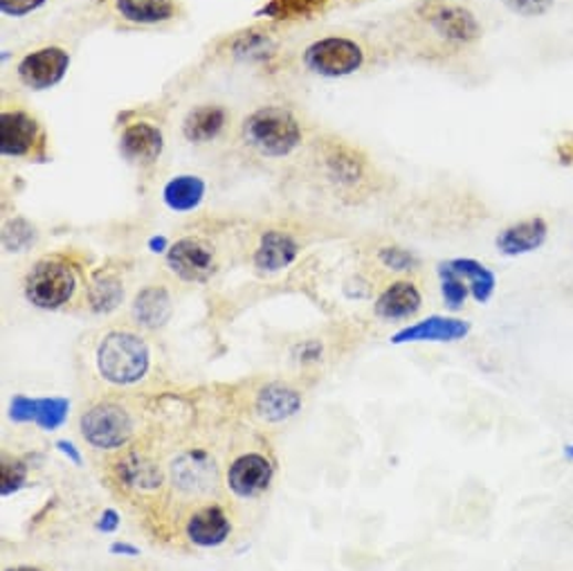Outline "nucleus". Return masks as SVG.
Masks as SVG:
<instances>
[{
    "mask_svg": "<svg viewBox=\"0 0 573 571\" xmlns=\"http://www.w3.org/2000/svg\"><path fill=\"white\" fill-rule=\"evenodd\" d=\"M243 139L265 158L291 156L304 139L300 120L283 106H263L243 122Z\"/></svg>",
    "mask_w": 573,
    "mask_h": 571,
    "instance_id": "1",
    "label": "nucleus"
},
{
    "mask_svg": "<svg viewBox=\"0 0 573 571\" xmlns=\"http://www.w3.org/2000/svg\"><path fill=\"white\" fill-rule=\"evenodd\" d=\"M149 365V346L135 333L113 331L97 346V370L113 385L139 383L147 376Z\"/></svg>",
    "mask_w": 573,
    "mask_h": 571,
    "instance_id": "2",
    "label": "nucleus"
},
{
    "mask_svg": "<svg viewBox=\"0 0 573 571\" xmlns=\"http://www.w3.org/2000/svg\"><path fill=\"white\" fill-rule=\"evenodd\" d=\"M77 291L75 270L61 257H45L25 277V298L43 311H56L73 300Z\"/></svg>",
    "mask_w": 573,
    "mask_h": 571,
    "instance_id": "3",
    "label": "nucleus"
},
{
    "mask_svg": "<svg viewBox=\"0 0 573 571\" xmlns=\"http://www.w3.org/2000/svg\"><path fill=\"white\" fill-rule=\"evenodd\" d=\"M304 63L311 73L329 80L348 77L365 65V50L346 37H326L311 43L304 52Z\"/></svg>",
    "mask_w": 573,
    "mask_h": 571,
    "instance_id": "4",
    "label": "nucleus"
},
{
    "mask_svg": "<svg viewBox=\"0 0 573 571\" xmlns=\"http://www.w3.org/2000/svg\"><path fill=\"white\" fill-rule=\"evenodd\" d=\"M80 427L84 439L100 450L122 448L133 437V418L117 403H100L91 407L82 416Z\"/></svg>",
    "mask_w": 573,
    "mask_h": 571,
    "instance_id": "5",
    "label": "nucleus"
},
{
    "mask_svg": "<svg viewBox=\"0 0 573 571\" xmlns=\"http://www.w3.org/2000/svg\"><path fill=\"white\" fill-rule=\"evenodd\" d=\"M67 68L70 54L63 48L48 45L23 56L19 63V80L30 91H50L65 77Z\"/></svg>",
    "mask_w": 573,
    "mask_h": 571,
    "instance_id": "6",
    "label": "nucleus"
},
{
    "mask_svg": "<svg viewBox=\"0 0 573 571\" xmlns=\"http://www.w3.org/2000/svg\"><path fill=\"white\" fill-rule=\"evenodd\" d=\"M167 266L183 281L200 283L211 277L213 268H217V261H213V248L207 241L198 237H185V239H178L174 246H169Z\"/></svg>",
    "mask_w": 573,
    "mask_h": 571,
    "instance_id": "7",
    "label": "nucleus"
},
{
    "mask_svg": "<svg viewBox=\"0 0 573 571\" xmlns=\"http://www.w3.org/2000/svg\"><path fill=\"white\" fill-rule=\"evenodd\" d=\"M274 466L265 455L248 453L232 461L228 468V486L237 497L250 499L265 492L272 484Z\"/></svg>",
    "mask_w": 573,
    "mask_h": 571,
    "instance_id": "8",
    "label": "nucleus"
},
{
    "mask_svg": "<svg viewBox=\"0 0 573 571\" xmlns=\"http://www.w3.org/2000/svg\"><path fill=\"white\" fill-rule=\"evenodd\" d=\"M425 21L439 37L452 43H472L481 37V25L475 14L459 6H427Z\"/></svg>",
    "mask_w": 573,
    "mask_h": 571,
    "instance_id": "9",
    "label": "nucleus"
},
{
    "mask_svg": "<svg viewBox=\"0 0 573 571\" xmlns=\"http://www.w3.org/2000/svg\"><path fill=\"white\" fill-rule=\"evenodd\" d=\"M165 149V135L152 122L128 124L119 135V154L139 167L154 165Z\"/></svg>",
    "mask_w": 573,
    "mask_h": 571,
    "instance_id": "10",
    "label": "nucleus"
},
{
    "mask_svg": "<svg viewBox=\"0 0 573 571\" xmlns=\"http://www.w3.org/2000/svg\"><path fill=\"white\" fill-rule=\"evenodd\" d=\"M41 139L39 122L25 111H6L0 115V152L8 158H25Z\"/></svg>",
    "mask_w": 573,
    "mask_h": 571,
    "instance_id": "11",
    "label": "nucleus"
},
{
    "mask_svg": "<svg viewBox=\"0 0 573 571\" xmlns=\"http://www.w3.org/2000/svg\"><path fill=\"white\" fill-rule=\"evenodd\" d=\"M470 322L446 315H429L420 322L403 326L396 331L389 342L392 344H409V342H459L468 338Z\"/></svg>",
    "mask_w": 573,
    "mask_h": 571,
    "instance_id": "12",
    "label": "nucleus"
},
{
    "mask_svg": "<svg viewBox=\"0 0 573 571\" xmlns=\"http://www.w3.org/2000/svg\"><path fill=\"white\" fill-rule=\"evenodd\" d=\"M546 237L549 224L542 217H531L501 230L494 239V246L501 255L522 257L540 250L546 243Z\"/></svg>",
    "mask_w": 573,
    "mask_h": 571,
    "instance_id": "13",
    "label": "nucleus"
},
{
    "mask_svg": "<svg viewBox=\"0 0 573 571\" xmlns=\"http://www.w3.org/2000/svg\"><path fill=\"white\" fill-rule=\"evenodd\" d=\"M420 307H423V295L418 291V286L414 281L400 279L387 286V289L381 293L374 311L381 320L405 322L414 318L420 311Z\"/></svg>",
    "mask_w": 573,
    "mask_h": 571,
    "instance_id": "14",
    "label": "nucleus"
},
{
    "mask_svg": "<svg viewBox=\"0 0 573 571\" xmlns=\"http://www.w3.org/2000/svg\"><path fill=\"white\" fill-rule=\"evenodd\" d=\"M232 533V522L221 507H202L187 522V538L191 544L211 549L221 547Z\"/></svg>",
    "mask_w": 573,
    "mask_h": 571,
    "instance_id": "15",
    "label": "nucleus"
},
{
    "mask_svg": "<svg viewBox=\"0 0 573 571\" xmlns=\"http://www.w3.org/2000/svg\"><path fill=\"white\" fill-rule=\"evenodd\" d=\"M300 255V246L298 241L279 230H268L261 241L259 248L254 252V266L261 272H279L283 268H289Z\"/></svg>",
    "mask_w": 573,
    "mask_h": 571,
    "instance_id": "16",
    "label": "nucleus"
},
{
    "mask_svg": "<svg viewBox=\"0 0 573 571\" xmlns=\"http://www.w3.org/2000/svg\"><path fill=\"white\" fill-rule=\"evenodd\" d=\"M171 295L163 286H147L133 300V318L145 329H160L171 320Z\"/></svg>",
    "mask_w": 573,
    "mask_h": 571,
    "instance_id": "17",
    "label": "nucleus"
},
{
    "mask_svg": "<svg viewBox=\"0 0 573 571\" xmlns=\"http://www.w3.org/2000/svg\"><path fill=\"white\" fill-rule=\"evenodd\" d=\"M302 409V396L298 390L285 385H265L257 394V412L270 423H279L295 416Z\"/></svg>",
    "mask_w": 573,
    "mask_h": 571,
    "instance_id": "18",
    "label": "nucleus"
},
{
    "mask_svg": "<svg viewBox=\"0 0 573 571\" xmlns=\"http://www.w3.org/2000/svg\"><path fill=\"white\" fill-rule=\"evenodd\" d=\"M117 14L135 25H160L176 17L174 0H113Z\"/></svg>",
    "mask_w": 573,
    "mask_h": 571,
    "instance_id": "19",
    "label": "nucleus"
},
{
    "mask_svg": "<svg viewBox=\"0 0 573 571\" xmlns=\"http://www.w3.org/2000/svg\"><path fill=\"white\" fill-rule=\"evenodd\" d=\"M228 122V113L223 106H198L194 108L183 124V133L189 142H196V145H202V142H211L221 135V131L226 128Z\"/></svg>",
    "mask_w": 573,
    "mask_h": 571,
    "instance_id": "20",
    "label": "nucleus"
},
{
    "mask_svg": "<svg viewBox=\"0 0 573 571\" xmlns=\"http://www.w3.org/2000/svg\"><path fill=\"white\" fill-rule=\"evenodd\" d=\"M205 189L207 187L200 176H194V174L174 176L163 189V200L171 211H191L202 203Z\"/></svg>",
    "mask_w": 573,
    "mask_h": 571,
    "instance_id": "21",
    "label": "nucleus"
},
{
    "mask_svg": "<svg viewBox=\"0 0 573 571\" xmlns=\"http://www.w3.org/2000/svg\"><path fill=\"white\" fill-rule=\"evenodd\" d=\"M444 263L468 281L470 295H472L475 302L486 304L494 295L497 277L481 261H477V259H450V261H444Z\"/></svg>",
    "mask_w": 573,
    "mask_h": 571,
    "instance_id": "22",
    "label": "nucleus"
},
{
    "mask_svg": "<svg viewBox=\"0 0 573 571\" xmlns=\"http://www.w3.org/2000/svg\"><path fill=\"white\" fill-rule=\"evenodd\" d=\"M119 477L133 486V488H142V490H154L160 488L163 484V475L160 468L145 459V457H128L124 464L119 461Z\"/></svg>",
    "mask_w": 573,
    "mask_h": 571,
    "instance_id": "23",
    "label": "nucleus"
},
{
    "mask_svg": "<svg viewBox=\"0 0 573 571\" xmlns=\"http://www.w3.org/2000/svg\"><path fill=\"white\" fill-rule=\"evenodd\" d=\"M91 307L97 313H111L119 307V302L124 300V289L122 281L113 274H95L93 283H91Z\"/></svg>",
    "mask_w": 573,
    "mask_h": 571,
    "instance_id": "24",
    "label": "nucleus"
},
{
    "mask_svg": "<svg viewBox=\"0 0 573 571\" xmlns=\"http://www.w3.org/2000/svg\"><path fill=\"white\" fill-rule=\"evenodd\" d=\"M70 414V401L61 396L52 398H34V409H32V423H37L41 430L54 433L67 421Z\"/></svg>",
    "mask_w": 573,
    "mask_h": 571,
    "instance_id": "25",
    "label": "nucleus"
},
{
    "mask_svg": "<svg viewBox=\"0 0 573 571\" xmlns=\"http://www.w3.org/2000/svg\"><path fill=\"white\" fill-rule=\"evenodd\" d=\"M439 279H441V295H444L446 309L452 313L461 311L470 295L468 281L461 274H457L455 270H450L446 263H439Z\"/></svg>",
    "mask_w": 573,
    "mask_h": 571,
    "instance_id": "26",
    "label": "nucleus"
},
{
    "mask_svg": "<svg viewBox=\"0 0 573 571\" xmlns=\"http://www.w3.org/2000/svg\"><path fill=\"white\" fill-rule=\"evenodd\" d=\"M28 481V466L21 459H10L3 457V464H0V495L10 497L14 492H19Z\"/></svg>",
    "mask_w": 573,
    "mask_h": 571,
    "instance_id": "27",
    "label": "nucleus"
},
{
    "mask_svg": "<svg viewBox=\"0 0 573 571\" xmlns=\"http://www.w3.org/2000/svg\"><path fill=\"white\" fill-rule=\"evenodd\" d=\"M37 239L34 228L25 219H14L3 228V246L8 252H25Z\"/></svg>",
    "mask_w": 573,
    "mask_h": 571,
    "instance_id": "28",
    "label": "nucleus"
},
{
    "mask_svg": "<svg viewBox=\"0 0 573 571\" xmlns=\"http://www.w3.org/2000/svg\"><path fill=\"white\" fill-rule=\"evenodd\" d=\"M381 261L389 268V270H398V272H405V270H414L418 266V259L409 252V250H403V248H383L378 252Z\"/></svg>",
    "mask_w": 573,
    "mask_h": 571,
    "instance_id": "29",
    "label": "nucleus"
},
{
    "mask_svg": "<svg viewBox=\"0 0 573 571\" xmlns=\"http://www.w3.org/2000/svg\"><path fill=\"white\" fill-rule=\"evenodd\" d=\"M511 12L520 14V17H527V19H535V17H542L546 14L555 0H501Z\"/></svg>",
    "mask_w": 573,
    "mask_h": 571,
    "instance_id": "30",
    "label": "nucleus"
},
{
    "mask_svg": "<svg viewBox=\"0 0 573 571\" xmlns=\"http://www.w3.org/2000/svg\"><path fill=\"white\" fill-rule=\"evenodd\" d=\"M43 6H45V0H0V10H3V14L12 17V19L28 17Z\"/></svg>",
    "mask_w": 573,
    "mask_h": 571,
    "instance_id": "31",
    "label": "nucleus"
},
{
    "mask_svg": "<svg viewBox=\"0 0 573 571\" xmlns=\"http://www.w3.org/2000/svg\"><path fill=\"white\" fill-rule=\"evenodd\" d=\"M119 529V513L115 509H106L97 520V531L115 533Z\"/></svg>",
    "mask_w": 573,
    "mask_h": 571,
    "instance_id": "32",
    "label": "nucleus"
},
{
    "mask_svg": "<svg viewBox=\"0 0 573 571\" xmlns=\"http://www.w3.org/2000/svg\"><path fill=\"white\" fill-rule=\"evenodd\" d=\"M54 448L63 455V457H67L70 461H73L75 466H82L84 464V459H82V453H80V448L73 444V442H67V439H59L56 444H54Z\"/></svg>",
    "mask_w": 573,
    "mask_h": 571,
    "instance_id": "33",
    "label": "nucleus"
},
{
    "mask_svg": "<svg viewBox=\"0 0 573 571\" xmlns=\"http://www.w3.org/2000/svg\"><path fill=\"white\" fill-rule=\"evenodd\" d=\"M108 551L113 553V556H126V558H137L139 556V547H135V544H128V542H113L111 547H108Z\"/></svg>",
    "mask_w": 573,
    "mask_h": 571,
    "instance_id": "34",
    "label": "nucleus"
},
{
    "mask_svg": "<svg viewBox=\"0 0 573 571\" xmlns=\"http://www.w3.org/2000/svg\"><path fill=\"white\" fill-rule=\"evenodd\" d=\"M558 158H560V163L562 165H571L573 163V135H569L562 145L558 147Z\"/></svg>",
    "mask_w": 573,
    "mask_h": 571,
    "instance_id": "35",
    "label": "nucleus"
},
{
    "mask_svg": "<svg viewBox=\"0 0 573 571\" xmlns=\"http://www.w3.org/2000/svg\"><path fill=\"white\" fill-rule=\"evenodd\" d=\"M149 248H152V252H165V250H169V246H167V239L165 237H154L152 241H149Z\"/></svg>",
    "mask_w": 573,
    "mask_h": 571,
    "instance_id": "36",
    "label": "nucleus"
},
{
    "mask_svg": "<svg viewBox=\"0 0 573 571\" xmlns=\"http://www.w3.org/2000/svg\"><path fill=\"white\" fill-rule=\"evenodd\" d=\"M6 571H43V569L30 567V564H21V567H10V569H6Z\"/></svg>",
    "mask_w": 573,
    "mask_h": 571,
    "instance_id": "37",
    "label": "nucleus"
},
{
    "mask_svg": "<svg viewBox=\"0 0 573 571\" xmlns=\"http://www.w3.org/2000/svg\"><path fill=\"white\" fill-rule=\"evenodd\" d=\"M562 455H564L566 461H573V446H564V448H562Z\"/></svg>",
    "mask_w": 573,
    "mask_h": 571,
    "instance_id": "38",
    "label": "nucleus"
}]
</instances>
